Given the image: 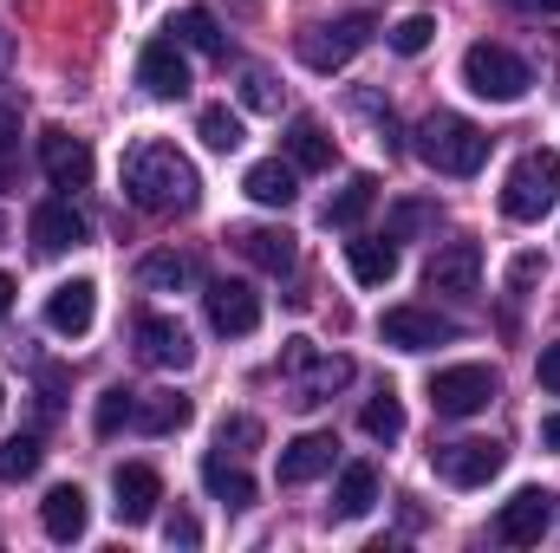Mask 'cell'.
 Masks as SVG:
<instances>
[{
  "mask_svg": "<svg viewBox=\"0 0 560 553\" xmlns=\"http://www.w3.org/2000/svg\"><path fill=\"white\" fill-rule=\"evenodd\" d=\"M125 196L138 202L143 215H189L196 196H202V176L196 163L163 138H138L125 150Z\"/></svg>",
  "mask_w": 560,
  "mask_h": 553,
  "instance_id": "obj_1",
  "label": "cell"
},
{
  "mask_svg": "<svg viewBox=\"0 0 560 553\" xmlns=\"http://www.w3.org/2000/svg\"><path fill=\"white\" fill-rule=\"evenodd\" d=\"M418 156L436 176H476L489 163V138L469 118H456V111H430L418 125Z\"/></svg>",
  "mask_w": 560,
  "mask_h": 553,
  "instance_id": "obj_2",
  "label": "cell"
},
{
  "mask_svg": "<svg viewBox=\"0 0 560 553\" xmlns=\"http://www.w3.org/2000/svg\"><path fill=\"white\" fill-rule=\"evenodd\" d=\"M463 85H469L476 98H489V105H522L528 85H535V72H528L522 52H509V46H495V39H476V46L463 52Z\"/></svg>",
  "mask_w": 560,
  "mask_h": 553,
  "instance_id": "obj_3",
  "label": "cell"
},
{
  "mask_svg": "<svg viewBox=\"0 0 560 553\" xmlns=\"http://www.w3.org/2000/svg\"><path fill=\"white\" fill-rule=\"evenodd\" d=\"M280 372L293 378V404H300V411H313V404H332V391H346V385H352V358H339V352H319L313 339H287V352H280Z\"/></svg>",
  "mask_w": 560,
  "mask_h": 553,
  "instance_id": "obj_4",
  "label": "cell"
},
{
  "mask_svg": "<svg viewBox=\"0 0 560 553\" xmlns=\"http://www.w3.org/2000/svg\"><path fill=\"white\" fill-rule=\"evenodd\" d=\"M555 202H560V156L555 150L515 156V169H509V183H502V215H509V222H541Z\"/></svg>",
  "mask_w": 560,
  "mask_h": 553,
  "instance_id": "obj_5",
  "label": "cell"
},
{
  "mask_svg": "<svg viewBox=\"0 0 560 553\" xmlns=\"http://www.w3.org/2000/svg\"><path fill=\"white\" fill-rule=\"evenodd\" d=\"M372 13H339V20H319L300 33V66L306 72H346L365 46H372Z\"/></svg>",
  "mask_w": 560,
  "mask_h": 553,
  "instance_id": "obj_6",
  "label": "cell"
},
{
  "mask_svg": "<svg viewBox=\"0 0 560 553\" xmlns=\"http://www.w3.org/2000/svg\"><path fill=\"white\" fill-rule=\"evenodd\" d=\"M502 462H509V449L489 443V436H463V443H436V449H430V469H436L450 489H482L489 475H502Z\"/></svg>",
  "mask_w": 560,
  "mask_h": 553,
  "instance_id": "obj_7",
  "label": "cell"
},
{
  "mask_svg": "<svg viewBox=\"0 0 560 553\" xmlns=\"http://www.w3.org/2000/svg\"><path fill=\"white\" fill-rule=\"evenodd\" d=\"M495 372L489 365H450V372H436L430 378V411L436 416H476L495 404Z\"/></svg>",
  "mask_w": 560,
  "mask_h": 553,
  "instance_id": "obj_8",
  "label": "cell"
},
{
  "mask_svg": "<svg viewBox=\"0 0 560 553\" xmlns=\"http://www.w3.org/2000/svg\"><path fill=\"white\" fill-rule=\"evenodd\" d=\"M138 358L150 365V372H189V365H196V339H189L183 319L143 313L138 319Z\"/></svg>",
  "mask_w": 560,
  "mask_h": 553,
  "instance_id": "obj_9",
  "label": "cell"
},
{
  "mask_svg": "<svg viewBox=\"0 0 560 553\" xmlns=\"http://www.w3.org/2000/svg\"><path fill=\"white\" fill-rule=\"evenodd\" d=\"M555 528V495L548 489H515L495 515V541L502 548H535L541 534Z\"/></svg>",
  "mask_w": 560,
  "mask_h": 553,
  "instance_id": "obj_10",
  "label": "cell"
},
{
  "mask_svg": "<svg viewBox=\"0 0 560 553\" xmlns=\"http://www.w3.org/2000/svg\"><path fill=\"white\" fill-rule=\"evenodd\" d=\"M39 169L52 189H85L92 183V143L72 138L66 125H46L39 131Z\"/></svg>",
  "mask_w": 560,
  "mask_h": 553,
  "instance_id": "obj_11",
  "label": "cell"
},
{
  "mask_svg": "<svg viewBox=\"0 0 560 553\" xmlns=\"http://www.w3.org/2000/svg\"><path fill=\"white\" fill-rule=\"evenodd\" d=\"M378 332H385V345H398V352H430V345H450L463 326L443 319V313H430V306H392V313L378 319Z\"/></svg>",
  "mask_w": 560,
  "mask_h": 553,
  "instance_id": "obj_12",
  "label": "cell"
},
{
  "mask_svg": "<svg viewBox=\"0 0 560 553\" xmlns=\"http://www.w3.org/2000/svg\"><path fill=\"white\" fill-rule=\"evenodd\" d=\"M430 293H456V299H469L476 286H482V242H469V235H456V242H443L436 255H430Z\"/></svg>",
  "mask_w": 560,
  "mask_h": 553,
  "instance_id": "obj_13",
  "label": "cell"
},
{
  "mask_svg": "<svg viewBox=\"0 0 560 553\" xmlns=\"http://www.w3.org/2000/svg\"><path fill=\"white\" fill-rule=\"evenodd\" d=\"M138 85L150 98H163V105H176V98H189V59H183V39H150L138 52Z\"/></svg>",
  "mask_w": 560,
  "mask_h": 553,
  "instance_id": "obj_14",
  "label": "cell"
},
{
  "mask_svg": "<svg viewBox=\"0 0 560 553\" xmlns=\"http://www.w3.org/2000/svg\"><path fill=\"white\" fill-rule=\"evenodd\" d=\"M92 319H98V280H59L52 293H46V326L59 332V339H85L92 332Z\"/></svg>",
  "mask_w": 560,
  "mask_h": 553,
  "instance_id": "obj_15",
  "label": "cell"
},
{
  "mask_svg": "<svg viewBox=\"0 0 560 553\" xmlns=\"http://www.w3.org/2000/svg\"><path fill=\"white\" fill-rule=\"evenodd\" d=\"M26 235H33V248H39V255H72V248H85V242H92V222H85L72 202H39V209H33V222H26Z\"/></svg>",
  "mask_w": 560,
  "mask_h": 553,
  "instance_id": "obj_16",
  "label": "cell"
},
{
  "mask_svg": "<svg viewBox=\"0 0 560 553\" xmlns=\"http://www.w3.org/2000/svg\"><path fill=\"white\" fill-rule=\"evenodd\" d=\"M202 299H209V326L229 332V339H248V332L261 326V293H255L248 280H215Z\"/></svg>",
  "mask_w": 560,
  "mask_h": 553,
  "instance_id": "obj_17",
  "label": "cell"
},
{
  "mask_svg": "<svg viewBox=\"0 0 560 553\" xmlns=\"http://www.w3.org/2000/svg\"><path fill=\"white\" fill-rule=\"evenodd\" d=\"M112 508H118V521L125 528H143L150 515H156V502H163V475L150 469V462H125L118 475H112Z\"/></svg>",
  "mask_w": 560,
  "mask_h": 553,
  "instance_id": "obj_18",
  "label": "cell"
},
{
  "mask_svg": "<svg viewBox=\"0 0 560 553\" xmlns=\"http://www.w3.org/2000/svg\"><path fill=\"white\" fill-rule=\"evenodd\" d=\"M229 242H235L261 274H287L293 255H300V248H293L300 235H293V228H275V222H242V228H229Z\"/></svg>",
  "mask_w": 560,
  "mask_h": 553,
  "instance_id": "obj_19",
  "label": "cell"
},
{
  "mask_svg": "<svg viewBox=\"0 0 560 553\" xmlns=\"http://www.w3.org/2000/svg\"><path fill=\"white\" fill-rule=\"evenodd\" d=\"M332 456H339V443H332L326 430H306V436H293V443L280 449V482H287V489H306V482H319V475L332 469Z\"/></svg>",
  "mask_w": 560,
  "mask_h": 553,
  "instance_id": "obj_20",
  "label": "cell"
},
{
  "mask_svg": "<svg viewBox=\"0 0 560 553\" xmlns=\"http://www.w3.org/2000/svg\"><path fill=\"white\" fill-rule=\"evenodd\" d=\"M39 528H46L52 541H79V534L92 528V502H85V489H79V482L46 489V502H39Z\"/></svg>",
  "mask_w": 560,
  "mask_h": 553,
  "instance_id": "obj_21",
  "label": "cell"
},
{
  "mask_svg": "<svg viewBox=\"0 0 560 553\" xmlns=\"http://www.w3.org/2000/svg\"><path fill=\"white\" fill-rule=\"evenodd\" d=\"M346 268L359 286H385V280H398V242L392 235H359V242H346Z\"/></svg>",
  "mask_w": 560,
  "mask_h": 553,
  "instance_id": "obj_22",
  "label": "cell"
},
{
  "mask_svg": "<svg viewBox=\"0 0 560 553\" xmlns=\"http://www.w3.org/2000/svg\"><path fill=\"white\" fill-rule=\"evenodd\" d=\"M202 489H209L222 508H255V482H248V469H242V462H229L222 449H209V456H202Z\"/></svg>",
  "mask_w": 560,
  "mask_h": 553,
  "instance_id": "obj_23",
  "label": "cell"
},
{
  "mask_svg": "<svg viewBox=\"0 0 560 553\" xmlns=\"http://www.w3.org/2000/svg\"><path fill=\"white\" fill-rule=\"evenodd\" d=\"M242 189H248L261 209H287V202L300 196V169H293V163H280V156H268V163H248Z\"/></svg>",
  "mask_w": 560,
  "mask_h": 553,
  "instance_id": "obj_24",
  "label": "cell"
},
{
  "mask_svg": "<svg viewBox=\"0 0 560 553\" xmlns=\"http://www.w3.org/2000/svg\"><path fill=\"white\" fill-rule=\"evenodd\" d=\"M372 502H378V469L372 462H346L339 469V489H332V515L339 521H359V515H372Z\"/></svg>",
  "mask_w": 560,
  "mask_h": 553,
  "instance_id": "obj_25",
  "label": "cell"
},
{
  "mask_svg": "<svg viewBox=\"0 0 560 553\" xmlns=\"http://www.w3.org/2000/svg\"><path fill=\"white\" fill-rule=\"evenodd\" d=\"M372 202H378V176H346V189L326 202V228H359L365 215H372Z\"/></svg>",
  "mask_w": 560,
  "mask_h": 553,
  "instance_id": "obj_26",
  "label": "cell"
},
{
  "mask_svg": "<svg viewBox=\"0 0 560 553\" xmlns=\"http://www.w3.org/2000/svg\"><path fill=\"white\" fill-rule=\"evenodd\" d=\"M189 280H196V261L176 255V248H156V255H143L138 261V286L143 293H183Z\"/></svg>",
  "mask_w": 560,
  "mask_h": 553,
  "instance_id": "obj_27",
  "label": "cell"
},
{
  "mask_svg": "<svg viewBox=\"0 0 560 553\" xmlns=\"http://www.w3.org/2000/svg\"><path fill=\"white\" fill-rule=\"evenodd\" d=\"M183 423H189V398H176V391L138 398V416H131V430H143V436H170V430H183Z\"/></svg>",
  "mask_w": 560,
  "mask_h": 553,
  "instance_id": "obj_28",
  "label": "cell"
},
{
  "mask_svg": "<svg viewBox=\"0 0 560 553\" xmlns=\"http://www.w3.org/2000/svg\"><path fill=\"white\" fill-rule=\"evenodd\" d=\"M287 163L293 169H332V138L313 118H293L287 125Z\"/></svg>",
  "mask_w": 560,
  "mask_h": 553,
  "instance_id": "obj_29",
  "label": "cell"
},
{
  "mask_svg": "<svg viewBox=\"0 0 560 553\" xmlns=\"http://www.w3.org/2000/svg\"><path fill=\"white\" fill-rule=\"evenodd\" d=\"M170 39H183L189 52L222 59V26H215V13H202V7H183V13L170 20Z\"/></svg>",
  "mask_w": 560,
  "mask_h": 553,
  "instance_id": "obj_30",
  "label": "cell"
},
{
  "mask_svg": "<svg viewBox=\"0 0 560 553\" xmlns=\"http://www.w3.org/2000/svg\"><path fill=\"white\" fill-rule=\"evenodd\" d=\"M196 138L209 143L215 156H229V150H242V143H248V131H242V111H229V105H202Z\"/></svg>",
  "mask_w": 560,
  "mask_h": 553,
  "instance_id": "obj_31",
  "label": "cell"
},
{
  "mask_svg": "<svg viewBox=\"0 0 560 553\" xmlns=\"http://www.w3.org/2000/svg\"><path fill=\"white\" fill-rule=\"evenodd\" d=\"M359 430H365L372 443H398V436H405V404H398L392 391H378V398L359 411Z\"/></svg>",
  "mask_w": 560,
  "mask_h": 553,
  "instance_id": "obj_32",
  "label": "cell"
},
{
  "mask_svg": "<svg viewBox=\"0 0 560 553\" xmlns=\"http://www.w3.org/2000/svg\"><path fill=\"white\" fill-rule=\"evenodd\" d=\"M131 416H138V391H131V385H112V391H98L92 430H98V436H118V430H125Z\"/></svg>",
  "mask_w": 560,
  "mask_h": 553,
  "instance_id": "obj_33",
  "label": "cell"
},
{
  "mask_svg": "<svg viewBox=\"0 0 560 553\" xmlns=\"http://www.w3.org/2000/svg\"><path fill=\"white\" fill-rule=\"evenodd\" d=\"M39 456H46L39 436H7L0 443V475L7 482H26V475H39Z\"/></svg>",
  "mask_w": 560,
  "mask_h": 553,
  "instance_id": "obj_34",
  "label": "cell"
},
{
  "mask_svg": "<svg viewBox=\"0 0 560 553\" xmlns=\"http://www.w3.org/2000/svg\"><path fill=\"white\" fill-rule=\"evenodd\" d=\"M430 39H436V20H430V13H405V20L392 26V52H405V59H418Z\"/></svg>",
  "mask_w": 560,
  "mask_h": 553,
  "instance_id": "obj_35",
  "label": "cell"
},
{
  "mask_svg": "<svg viewBox=\"0 0 560 553\" xmlns=\"http://www.w3.org/2000/svg\"><path fill=\"white\" fill-rule=\"evenodd\" d=\"M242 105H248V111H280V85H275V72L248 66V72H242Z\"/></svg>",
  "mask_w": 560,
  "mask_h": 553,
  "instance_id": "obj_36",
  "label": "cell"
},
{
  "mask_svg": "<svg viewBox=\"0 0 560 553\" xmlns=\"http://www.w3.org/2000/svg\"><path fill=\"white\" fill-rule=\"evenodd\" d=\"M430 222H436V202H398L385 235H392V242H411V235H418V228H430Z\"/></svg>",
  "mask_w": 560,
  "mask_h": 553,
  "instance_id": "obj_37",
  "label": "cell"
},
{
  "mask_svg": "<svg viewBox=\"0 0 560 553\" xmlns=\"http://www.w3.org/2000/svg\"><path fill=\"white\" fill-rule=\"evenodd\" d=\"M215 443L242 456V449H255V443H261V423H255V416H222V430H215Z\"/></svg>",
  "mask_w": 560,
  "mask_h": 553,
  "instance_id": "obj_38",
  "label": "cell"
},
{
  "mask_svg": "<svg viewBox=\"0 0 560 553\" xmlns=\"http://www.w3.org/2000/svg\"><path fill=\"white\" fill-rule=\"evenodd\" d=\"M13 163H20V111L0 105V183L13 176Z\"/></svg>",
  "mask_w": 560,
  "mask_h": 553,
  "instance_id": "obj_39",
  "label": "cell"
},
{
  "mask_svg": "<svg viewBox=\"0 0 560 553\" xmlns=\"http://www.w3.org/2000/svg\"><path fill=\"white\" fill-rule=\"evenodd\" d=\"M163 541H170V548H196V541H202V521H196L189 508H176V515H163Z\"/></svg>",
  "mask_w": 560,
  "mask_h": 553,
  "instance_id": "obj_40",
  "label": "cell"
},
{
  "mask_svg": "<svg viewBox=\"0 0 560 553\" xmlns=\"http://www.w3.org/2000/svg\"><path fill=\"white\" fill-rule=\"evenodd\" d=\"M535 378H541V391H555L560 398V339L541 352V365H535Z\"/></svg>",
  "mask_w": 560,
  "mask_h": 553,
  "instance_id": "obj_41",
  "label": "cell"
},
{
  "mask_svg": "<svg viewBox=\"0 0 560 553\" xmlns=\"http://www.w3.org/2000/svg\"><path fill=\"white\" fill-rule=\"evenodd\" d=\"M535 280H541V255H522V261L509 268V286H515V293H522V286H535Z\"/></svg>",
  "mask_w": 560,
  "mask_h": 553,
  "instance_id": "obj_42",
  "label": "cell"
},
{
  "mask_svg": "<svg viewBox=\"0 0 560 553\" xmlns=\"http://www.w3.org/2000/svg\"><path fill=\"white\" fill-rule=\"evenodd\" d=\"M541 443H548V449L560 456V411H555V416H541Z\"/></svg>",
  "mask_w": 560,
  "mask_h": 553,
  "instance_id": "obj_43",
  "label": "cell"
},
{
  "mask_svg": "<svg viewBox=\"0 0 560 553\" xmlns=\"http://www.w3.org/2000/svg\"><path fill=\"white\" fill-rule=\"evenodd\" d=\"M7 313H13V280L0 274V319H7Z\"/></svg>",
  "mask_w": 560,
  "mask_h": 553,
  "instance_id": "obj_44",
  "label": "cell"
},
{
  "mask_svg": "<svg viewBox=\"0 0 560 553\" xmlns=\"http://www.w3.org/2000/svg\"><path fill=\"white\" fill-rule=\"evenodd\" d=\"M515 7H528V13H560V0H515Z\"/></svg>",
  "mask_w": 560,
  "mask_h": 553,
  "instance_id": "obj_45",
  "label": "cell"
},
{
  "mask_svg": "<svg viewBox=\"0 0 560 553\" xmlns=\"http://www.w3.org/2000/svg\"><path fill=\"white\" fill-rule=\"evenodd\" d=\"M7 59H13V33L0 26V66H7Z\"/></svg>",
  "mask_w": 560,
  "mask_h": 553,
  "instance_id": "obj_46",
  "label": "cell"
},
{
  "mask_svg": "<svg viewBox=\"0 0 560 553\" xmlns=\"http://www.w3.org/2000/svg\"><path fill=\"white\" fill-rule=\"evenodd\" d=\"M0 242H7V215H0Z\"/></svg>",
  "mask_w": 560,
  "mask_h": 553,
  "instance_id": "obj_47",
  "label": "cell"
},
{
  "mask_svg": "<svg viewBox=\"0 0 560 553\" xmlns=\"http://www.w3.org/2000/svg\"><path fill=\"white\" fill-rule=\"evenodd\" d=\"M0 404H7V385H0Z\"/></svg>",
  "mask_w": 560,
  "mask_h": 553,
  "instance_id": "obj_48",
  "label": "cell"
}]
</instances>
